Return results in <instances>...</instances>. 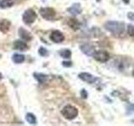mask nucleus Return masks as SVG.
Wrapping results in <instances>:
<instances>
[{
  "label": "nucleus",
  "instance_id": "obj_19",
  "mask_svg": "<svg viewBox=\"0 0 134 126\" xmlns=\"http://www.w3.org/2000/svg\"><path fill=\"white\" fill-rule=\"evenodd\" d=\"M127 34L132 37H134V25L128 24L127 26Z\"/></svg>",
  "mask_w": 134,
  "mask_h": 126
},
{
  "label": "nucleus",
  "instance_id": "obj_23",
  "mask_svg": "<svg viewBox=\"0 0 134 126\" xmlns=\"http://www.w3.org/2000/svg\"><path fill=\"white\" fill-rule=\"evenodd\" d=\"M62 65L65 67H70V66H71V65H72V63H71V61H63Z\"/></svg>",
  "mask_w": 134,
  "mask_h": 126
},
{
  "label": "nucleus",
  "instance_id": "obj_2",
  "mask_svg": "<svg viewBox=\"0 0 134 126\" xmlns=\"http://www.w3.org/2000/svg\"><path fill=\"white\" fill-rule=\"evenodd\" d=\"M61 114L64 116L66 119L72 120L77 117L78 115V109L72 106V105H66L61 110Z\"/></svg>",
  "mask_w": 134,
  "mask_h": 126
},
{
  "label": "nucleus",
  "instance_id": "obj_21",
  "mask_svg": "<svg viewBox=\"0 0 134 126\" xmlns=\"http://www.w3.org/2000/svg\"><path fill=\"white\" fill-rule=\"evenodd\" d=\"M81 98H84V99L87 98V96H88L87 92H86L85 89H82V90H81Z\"/></svg>",
  "mask_w": 134,
  "mask_h": 126
},
{
  "label": "nucleus",
  "instance_id": "obj_26",
  "mask_svg": "<svg viewBox=\"0 0 134 126\" xmlns=\"http://www.w3.org/2000/svg\"><path fill=\"white\" fill-rule=\"evenodd\" d=\"M132 75H133V76H134V71H132Z\"/></svg>",
  "mask_w": 134,
  "mask_h": 126
},
{
  "label": "nucleus",
  "instance_id": "obj_18",
  "mask_svg": "<svg viewBox=\"0 0 134 126\" xmlns=\"http://www.w3.org/2000/svg\"><path fill=\"white\" fill-rule=\"evenodd\" d=\"M60 56L63 58H65V59H69L71 56V51L68 49H65V50H62L60 51Z\"/></svg>",
  "mask_w": 134,
  "mask_h": 126
},
{
  "label": "nucleus",
  "instance_id": "obj_9",
  "mask_svg": "<svg viewBox=\"0 0 134 126\" xmlns=\"http://www.w3.org/2000/svg\"><path fill=\"white\" fill-rule=\"evenodd\" d=\"M68 11L71 14L73 15H78L81 13L82 9H81V4L80 3H75L73 4L72 6L70 8H68Z\"/></svg>",
  "mask_w": 134,
  "mask_h": 126
},
{
  "label": "nucleus",
  "instance_id": "obj_16",
  "mask_svg": "<svg viewBox=\"0 0 134 126\" xmlns=\"http://www.w3.org/2000/svg\"><path fill=\"white\" fill-rule=\"evenodd\" d=\"M25 119H26L28 123L30 124H35L36 122H37L35 116L34 115L33 113H28L27 114H26V117H25Z\"/></svg>",
  "mask_w": 134,
  "mask_h": 126
},
{
  "label": "nucleus",
  "instance_id": "obj_8",
  "mask_svg": "<svg viewBox=\"0 0 134 126\" xmlns=\"http://www.w3.org/2000/svg\"><path fill=\"white\" fill-rule=\"evenodd\" d=\"M79 78H81L82 81L86 82L88 83H93L96 81V77L93 75H91L90 73L87 72H81L79 74Z\"/></svg>",
  "mask_w": 134,
  "mask_h": 126
},
{
  "label": "nucleus",
  "instance_id": "obj_6",
  "mask_svg": "<svg viewBox=\"0 0 134 126\" xmlns=\"http://www.w3.org/2000/svg\"><path fill=\"white\" fill-rule=\"evenodd\" d=\"M50 39L52 41H54V43H60L63 40H65L64 35L59 30H54L51 35H50Z\"/></svg>",
  "mask_w": 134,
  "mask_h": 126
},
{
  "label": "nucleus",
  "instance_id": "obj_1",
  "mask_svg": "<svg viewBox=\"0 0 134 126\" xmlns=\"http://www.w3.org/2000/svg\"><path fill=\"white\" fill-rule=\"evenodd\" d=\"M105 29L114 35H121L125 30V24L118 21H108L104 24Z\"/></svg>",
  "mask_w": 134,
  "mask_h": 126
},
{
  "label": "nucleus",
  "instance_id": "obj_17",
  "mask_svg": "<svg viewBox=\"0 0 134 126\" xmlns=\"http://www.w3.org/2000/svg\"><path fill=\"white\" fill-rule=\"evenodd\" d=\"M13 4H14L13 0H2V1L0 2V8H8L13 6Z\"/></svg>",
  "mask_w": 134,
  "mask_h": 126
},
{
  "label": "nucleus",
  "instance_id": "obj_24",
  "mask_svg": "<svg viewBox=\"0 0 134 126\" xmlns=\"http://www.w3.org/2000/svg\"><path fill=\"white\" fill-rule=\"evenodd\" d=\"M123 2L125 3H129V0H123Z\"/></svg>",
  "mask_w": 134,
  "mask_h": 126
},
{
  "label": "nucleus",
  "instance_id": "obj_25",
  "mask_svg": "<svg viewBox=\"0 0 134 126\" xmlns=\"http://www.w3.org/2000/svg\"><path fill=\"white\" fill-rule=\"evenodd\" d=\"M2 78H3V77H2V74L0 73V79H2Z\"/></svg>",
  "mask_w": 134,
  "mask_h": 126
},
{
  "label": "nucleus",
  "instance_id": "obj_5",
  "mask_svg": "<svg viewBox=\"0 0 134 126\" xmlns=\"http://www.w3.org/2000/svg\"><path fill=\"white\" fill-rule=\"evenodd\" d=\"M93 57L96 61L99 62H107L110 59L109 53L106 51V50H97V51H95V53L93 54Z\"/></svg>",
  "mask_w": 134,
  "mask_h": 126
},
{
  "label": "nucleus",
  "instance_id": "obj_20",
  "mask_svg": "<svg viewBox=\"0 0 134 126\" xmlns=\"http://www.w3.org/2000/svg\"><path fill=\"white\" fill-rule=\"evenodd\" d=\"M39 54L41 56H46L48 55V50L44 47H40L39 49Z\"/></svg>",
  "mask_w": 134,
  "mask_h": 126
},
{
  "label": "nucleus",
  "instance_id": "obj_15",
  "mask_svg": "<svg viewBox=\"0 0 134 126\" xmlns=\"http://www.w3.org/2000/svg\"><path fill=\"white\" fill-rule=\"evenodd\" d=\"M34 77L36 78V80L40 83H44L47 81V76L42 73H35L34 74Z\"/></svg>",
  "mask_w": 134,
  "mask_h": 126
},
{
  "label": "nucleus",
  "instance_id": "obj_7",
  "mask_svg": "<svg viewBox=\"0 0 134 126\" xmlns=\"http://www.w3.org/2000/svg\"><path fill=\"white\" fill-rule=\"evenodd\" d=\"M81 51L84 53V54H86V56H93V54L95 53V48L93 47L92 45H89V44H85V45H82L81 46Z\"/></svg>",
  "mask_w": 134,
  "mask_h": 126
},
{
  "label": "nucleus",
  "instance_id": "obj_10",
  "mask_svg": "<svg viewBox=\"0 0 134 126\" xmlns=\"http://www.w3.org/2000/svg\"><path fill=\"white\" fill-rule=\"evenodd\" d=\"M19 36L22 38L23 40H24L25 41H29L32 39V36L30 35V33L29 31H27L26 29H24L23 28H20L19 30Z\"/></svg>",
  "mask_w": 134,
  "mask_h": 126
},
{
  "label": "nucleus",
  "instance_id": "obj_14",
  "mask_svg": "<svg viewBox=\"0 0 134 126\" xmlns=\"http://www.w3.org/2000/svg\"><path fill=\"white\" fill-rule=\"evenodd\" d=\"M24 56L22 54H14L12 57V60L14 63H22L24 61Z\"/></svg>",
  "mask_w": 134,
  "mask_h": 126
},
{
  "label": "nucleus",
  "instance_id": "obj_13",
  "mask_svg": "<svg viewBox=\"0 0 134 126\" xmlns=\"http://www.w3.org/2000/svg\"><path fill=\"white\" fill-rule=\"evenodd\" d=\"M67 24H68V25L73 29V30H77V29H79L80 27H81V24H80V22L76 19H74V18L70 19L68 20V22H67Z\"/></svg>",
  "mask_w": 134,
  "mask_h": 126
},
{
  "label": "nucleus",
  "instance_id": "obj_12",
  "mask_svg": "<svg viewBox=\"0 0 134 126\" xmlns=\"http://www.w3.org/2000/svg\"><path fill=\"white\" fill-rule=\"evenodd\" d=\"M11 23L7 19H3L0 21V30L3 31V33H6L9 30Z\"/></svg>",
  "mask_w": 134,
  "mask_h": 126
},
{
  "label": "nucleus",
  "instance_id": "obj_11",
  "mask_svg": "<svg viewBox=\"0 0 134 126\" xmlns=\"http://www.w3.org/2000/svg\"><path fill=\"white\" fill-rule=\"evenodd\" d=\"M14 48L15 50H21V51H24V50H26L28 49V45L24 41L16 40L14 44Z\"/></svg>",
  "mask_w": 134,
  "mask_h": 126
},
{
  "label": "nucleus",
  "instance_id": "obj_22",
  "mask_svg": "<svg viewBox=\"0 0 134 126\" xmlns=\"http://www.w3.org/2000/svg\"><path fill=\"white\" fill-rule=\"evenodd\" d=\"M127 18L129 19L134 21V13L133 12H129V13H127Z\"/></svg>",
  "mask_w": 134,
  "mask_h": 126
},
{
  "label": "nucleus",
  "instance_id": "obj_3",
  "mask_svg": "<svg viewBox=\"0 0 134 126\" xmlns=\"http://www.w3.org/2000/svg\"><path fill=\"white\" fill-rule=\"evenodd\" d=\"M37 18L36 13L33 9H27L23 14V20L26 24H31L35 22V20Z\"/></svg>",
  "mask_w": 134,
  "mask_h": 126
},
{
  "label": "nucleus",
  "instance_id": "obj_27",
  "mask_svg": "<svg viewBox=\"0 0 134 126\" xmlns=\"http://www.w3.org/2000/svg\"><path fill=\"white\" fill-rule=\"evenodd\" d=\"M0 58H1V56H0Z\"/></svg>",
  "mask_w": 134,
  "mask_h": 126
},
{
  "label": "nucleus",
  "instance_id": "obj_4",
  "mask_svg": "<svg viewBox=\"0 0 134 126\" xmlns=\"http://www.w3.org/2000/svg\"><path fill=\"white\" fill-rule=\"evenodd\" d=\"M40 14L44 19L52 20L55 17L56 13L52 8H41L40 10Z\"/></svg>",
  "mask_w": 134,
  "mask_h": 126
}]
</instances>
